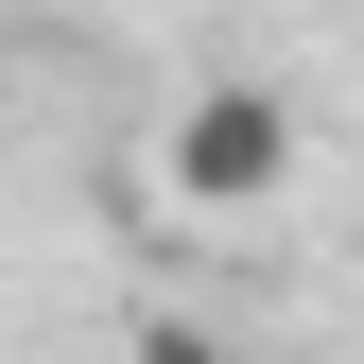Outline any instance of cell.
<instances>
[{"label": "cell", "instance_id": "cell-2", "mask_svg": "<svg viewBox=\"0 0 364 364\" xmlns=\"http://www.w3.org/2000/svg\"><path fill=\"white\" fill-rule=\"evenodd\" d=\"M139 364H225L208 330H173V312H156V330H139Z\"/></svg>", "mask_w": 364, "mask_h": 364}, {"label": "cell", "instance_id": "cell-1", "mask_svg": "<svg viewBox=\"0 0 364 364\" xmlns=\"http://www.w3.org/2000/svg\"><path fill=\"white\" fill-rule=\"evenodd\" d=\"M278 173H295V105H278V87H191V122H173V191L260 208Z\"/></svg>", "mask_w": 364, "mask_h": 364}]
</instances>
